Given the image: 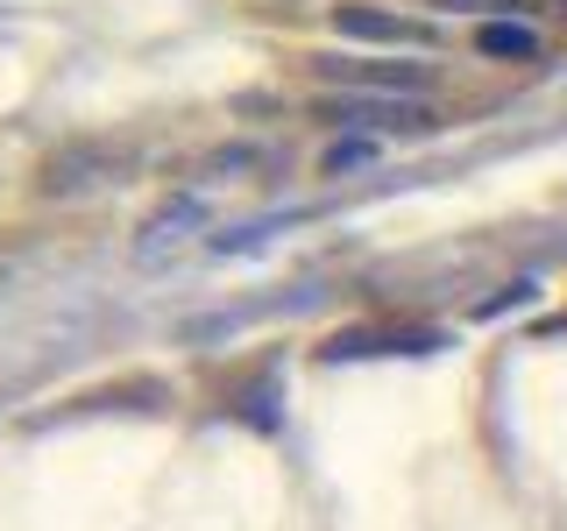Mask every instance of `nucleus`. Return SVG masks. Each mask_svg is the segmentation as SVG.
Listing matches in <instances>:
<instances>
[{"instance_id":"f257e3e1","label":"nucleus","mask_w":567,"mask_h":531,"mask_svg":"<svg viewBox=\"0 0 567 531\" xmlns=\"http://www.w3.org/2000/svg\"><path fill=\"white\" fill-rule=\"evenodd\" d=\"M312 71L327 85H341V93H390V100H425L433 93V71L398 64V58H319Z\"/></svg>"},{"instance_id":"f03ea898","label":"nucleus","mask_w":567,"mask_h":531,"mask_svg":"<svg viewBox=\"0 0 567 531\" xmlns=\"http://www.w3.org/2000/svg\"><path fill=\"white\" fill-rule=\"evenodd\" d=\"M341 128H377V135H419L433 128V106L425 100H390V93H341L327 106Z\"/></svg>"},{"instance_id":"7ed1b4c3","label":"nucleus","mask_w":567,"mask_h":531,"mask_svg":"<svg viewBox=\"0 0 567 531\" xmlns=\"http://www.w3.org/2000/svg\"><path fill=\"white\" fill-rule=\"evenodd\" d=\"M341 35H362V43H390V50H433V29L404 22V14H377V8H341L333 14Z\"/></svg>"},{"instance_id":"20e7f679","label":"nucleus","mask_w":567,"mask_h":531,"mask_svg":"<svg viewBox=\"0 0 567 531\" xmlns=\"http://www.w3.org/2000/svg\"><path fill=\"white\" fill-rule=\"evenodd\" d=\"M121 156L114 149H58L43 164V191H85L93 185V170H114Z\"/></svg>"},{"instance_id":"39448f33","label":"nucleus","mask_w":567,"mask_h":531,"mask_svg":"<svg viewBox=\"0 0 567 531\" xmlns=\"http://www.w3.org/2000/svg\"><path fill=\"white\" fill-rule=\"evenodd\" d=\"M475 50L483 58H539V29L532 22H483V35H475Z\"/></svg>"},{"instance_id":"423d86ee","label":"nucleus","mask_w":567,"mask_h":531,"mask_svg":"<svg viewBox=\"0 0 567 531\" xmlns=\"http://www.w3.org/2000/svg\"><path fill=\"white\" fill-rule=\"evenodd\" d=\"M440 8H468V14H525V8H539V0H440Z\"/></svg>"}]
</instances>
